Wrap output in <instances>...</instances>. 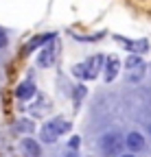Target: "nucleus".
<instances>
[{"mask_svg": "<svg viewBox=\"0 0 151 157\" xmlns=\"http://www.w3.org/2000/svg\"><path fill=\"white\" fill-rule=\"evenodd\" d=\"M103 63H105V57L103 55H92L90 59H85L83 63H77L72 68V74L79 76V78H97L99 72L103 70Z\"/></svg>", "mask_w": 151, "mask_h": 157, "instance_id": "obj_1", "label": "nucleus"}, {"mask_svg": "<svg viewBox=\"0 0 151 157\" xmlns=\"http://www.w3.org/2000/svg\"><path fill=\"white\" fill-rule=\"evenodd\" d=\"M70 131V122L62 120V118H53V120H48L44 127H42V140L53 144V142H57V137L62 133Z\"/></svg>", "mask_w": 151, "mask_h": 157, "instance_id": "obj_2", "label": "nucleus"}, {"mask_svg": "<svg viewBox=\"0 0 151 157\" xmlns=\"http://www.w3.org/2000/svg\"><path fill=\"white\" fill-rule=\"evenodd\" d=\"M99 146H101V153L105 157H114V155H118V151L123 146V137L116 131H109L99 140Z\"/></svg>", "mask_w": 151, "mask_h": 157, "instance_id": "obj_3", "label": "nucleus"}, {"mask_svg": "<svg viewBox=\"0 0 151 157\" xmlns=\"http://www.w3.org/2000/svg\"><path fill=\"white\" fill-rule=\"evenodd\" d=\"M55 52H57V46H55V39H53V42H48V44L42 48L40 57H37V66H42V68L53 66V63H55Z\"/></svg>", "mask_w": 151, "mask_h": 157, "instance_id": "obj_4", "label": "nucleus"}, {"mask_svg": "<svg viewBox=\"0 0 151 157\" xmlns=\"http://www.w3.org/2000/svg\"><path fill=\"white\" fill-rule=\"evenodd\" d=\"M53 39H55V33H44V35H37V37H33L31 42L26 44L24 52L29 55V52H33L35 48H40V46H46L48 42H53Z\"/></svg>", "mask_w": 151, "mask_h": 157, "instance_id": "obj_5", "label": "nucleus"}, {"mask_svg": "<svg viewBox=\"0 0 151 157\" xmlns=\"http://www.w3.org/2000/svg\"><path fill=\"white\" fill-rule=\"evenodd\" d=\"M35 96V85L33 81H24L15 87V98H20V101H31V98Z\"/></svg>", "mask_w": 151, "mask_h": 157, "instance_id": "obj_6", "label": "nucleus"}, {"mask_svg": "<svg viewBox=\"0 0 151 157\" xmlns=\"http://www.w3.org/2000/svg\"><path fill=\"white\" fill-rule=\"evenodd\" d=\"M118 68H121L118 57H107L105 59V81H114L118 74Z\"/></svg>", "mask_w": 151, "mask_h": 157, "instance_id": "obj_7", "label": "nucleus"}, {"mask_svg": "<svg viewBox=\"0 0 151 157\" xmlns=\"http://www.w3.org/2000/svg\"><path fill=\"white\" fill-rule=\"evenodd\" d=\"M125 144H127V148H129V151H136V153L145 148V140H142V135H140V133H136V131H131V133L127 135Z\"/></svg>", "mask_w": 151, "mask_h": 157, "instance_id": "obj_8", "label": "nucleus"}, {"mask_svg": "<svg viewBox=\"0 0 151 157\" xmlns=\"http://www.w3.org/2000/svg\"><path fill=\"white\" fill-rule=\"evenodd\" d=\"M22 151H24L29 157H40V155H42L40 144H37L35 140H31V137H24V140H22Z\"/></svg>", "mask_w": 151, "mask_h": 157, "instance_id": "obj_9", "label": "nucleus"}, {"mask_svg": "<svg viewBox=\"0 0 151 157\" xmlns=\"http://www.w3.org/2000/svg\"><path fill=\"white\" fill-rule=\"evenodd\" d=\"M147 48H149V42L147 39H138V42H134L131 44V55H142V52H147Z\"/></svg>", "mask_w": 151, "mask_h": 157, "instance_id": "obj_10", "label": "nucleus"}, {"mask_svg": "<svg viewBox=\"0 0 151 157\" xmlns=\"http://www.w3.org/2000/svg\"><path fill=\"white\" fill-rule=\"evenodd\" d=\"M136 66H142L140 55H129L127 57V68H136Z\"/></svg>", "mask_w": 151, "mask_h": 157, "instance_id": "obj_11", "label": "nucleus"}, {"mask_svg": "<svg viewBox=\"0 0 151 157\" xmlns=\"http://www.w3.org/2000/svg\"><path fill=\"white\" fill-rule=\"evenodd\" d=\"M85 94H88V87L85 85H77V87H74V103H79Z\"/></svg>", "mask_w": 151, "mask_h": 157, "instance_id": "obj_12", "label": "nucleus"}, {"mask_svg": "<svg viewBox=\"0 0 151 157\" xmlns=\"http://www.w3.org/2000/svg\"><path fill=\"white\" fill-rule=\"evenodd\" d=\"M7 44H9V37H7V33L2 29H0V48H5Z\"/></svg>", "mask_w": 151, "mask_h": 157, "instance_id": "obj_13", "label": "nucleus"}, {"mask_svg": "<svg viewBox=\"0 0 151 157\" xmlns=\"http://www.w3.org/2000/svg\"><path fill=\"white\" fill-rule=\"evenodd\" d=\"M70 148H79V137H77V135L70 137Z\"/></svg>", "mask_w": 151, "mask_h": 157, "instance_id": "obj_14", "label": "nucleus"}, {"mask_svg": "<svg viewBox=\"0 0 151 157\" xmlns=\"http://www.w3.org/2000/svg\"><path fill=\"white\" fill-rule=\"evenodd\" d=\"M121 157H136V155H131V153H127V155H121Z\"/></svg>", "mask_w": 151, "mask_h": 157, "instance_id": "obj_15", "label": "nucleus"}, {"mask_svg": "<svg viewBox=\"0 0 151 157\" xmlns=\"http://www.w3.org/2000/svg\"><path fill=\"white\" fill-rule=\"evenodd\" d=\"M66 157H77V155H74V153H68V155H66Z\"/></svg>", "mask_w": 151, "mask_h": 157, "instance_id": "obj_16", "label": "nucleus"}, {"mask_svg": "<svg viewBox=\"0 0 151 157\" xmlns=\"http://www.w3.org/2000/svg\"><path fill=\"white\" fill-rule=\"evenodd\" d=\"M149 133H151V122H149Z\"/></svg>", "mask_w": 151, "mask_h": 157, "instance_id": "obj_17", "label": "nucleus"}]
</instances>
